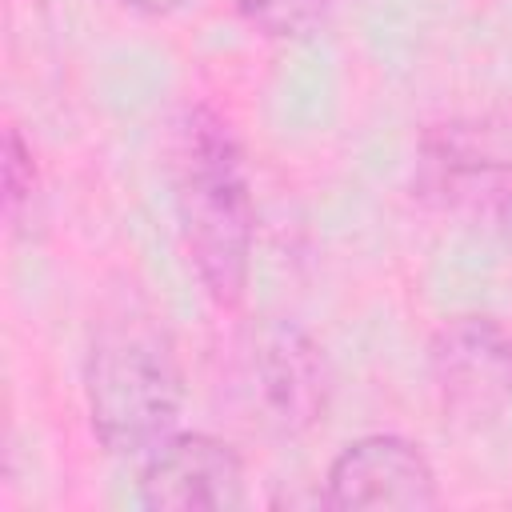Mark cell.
I'll return each mask as SVG.
<instances>
[{
    "instance_id": "cell-8",
    "label": "cell",
    "mask_w": 512,
    "mask_h": 512,
    "mask_svg": "<svg viewBox=\"0 0 512 512\" xmlns=\"http://www.w3.org/2000/svg\"><path fill=\"white\" fill-rule=\"evenodd\" d=\"M324 8H328V0H236L240 20L268 40L308 36L320 24Z\"/></svg>"
},
{
    "instance_id": "cell-1",
    "label": "cell",
    "mask_w": 512,
    "mask_h": 512,
    "mask_svg": "<svg viewBox=\"0 0 512 512\" xmlns=\"http://www.w3.org/2000/svg\"><path fill=\"white\" fill-rule=\"evenodd\" d=\"M168 180L180 244L204 296L224 312L240 308L252 276L256 204L240 140L216 108H180L168 136Z\"/></svg>"
},
{
    "instance_id": "cell-10",
    "label": "cell",
    "mask_w": 512,
    "mask_h": 512,
    "mask_svg": "<svg viewBox=\"0 0 512 512\" xmlns=\"http://www.w3.org/2000/svg\"><path fill=\"white\" fill-rule=\"evenodd\" d=\"M116 4H124L132 12H144V16H176V12L192 8L196 0H116Z\"/></svg>"
},
{
    "instance_id": "cell-6",
    "label": "cell",
    "mask_w": 512,
    "mask_h": 512,
    "mask_svg": "<svg viewBox=\"0 0 512 512\" xmlns=\"http://www.w3.org/2000/svg\"><path fill=\"white\" fill-rule=\"evenodd\" d=\"M320 504L336 512H420L440 504V480L416 440L396 432H368L332 456Z\"/></svg>"
},
{
    "instance_id": "cell-4",
    "label": "cell",
    "mask_w": 512,
    "mask_h": 512,
    "mask_svg": "<svg viewBox=\"0 0 512 512\" xmlns=\"http://www.w3.org/2000/svg\"><path fill=\"white\" fill-rule=\"evenodd\" d=\"M412 196L476 236L512 240V160L480 148V140L460 128H440L420 140Z\"/></svg>"
},
{
    "instance_id": "cell-3",
    "label": "cell",
    "mask_w": 512,
    "mask_h": 512,
    "mask_svg": "<svg viewBox=\"0 0 512 512\" xmlns=\"http://www.w3.org/2000/svg\"><path fill=\"white\" fill-rule=\"evenodd\" d=\"M236 384L252 420L276 436H300L324 420L332 392L324 348L288 320H264L244 336Z\"/></svg>"
},
{
    "instance_id": "cell-7",
    "label": "cell",
    "mask_w": 512,
    "mask_h": 512,
    "mask_svg": "<svg viewBox=\"0 0 512 512\" xmlns=\"http://www.w3.org/2000/svg\"><path fill=\"white\" fill-rule=\"evenodd\" d=\"M136 496L152 512H236L248 504L244 456L212 432H172L140 464Z\"/></svg>"
},
{
    "instance_id": "cell-5",
    "label": "cell",
    "mask_w": 512,
    "mask_h": 512,
    "mask_svg": "<svg viewBox=\"0 0 512 512\" xmlns=\"http://www.w3.org/2000/svg\"><path fill=\"white\" fill-rule=\"evenodd\" d=\"M428 372L448 420L484 428L512 408V328L496 316H452L432 332Z\"/></svg>"
},
{
    "instance_id": "cell-9",
    "label": "cell",
    "mask_w": 512,
    "mask_h": 512,
    "mask_svg": "<svg viewBox=\"0 0 512 512\" xmlns=\"http://www.w3.org/2000/svg\"><path fill=\"white\" fill-rule=\"evenodd\" d=\"M36 156L32 144L20 136V128L4 132V216L12 228L24 224V216L32 212L36 200Z\"/></svg>"
},
{
    "instance_id": "cell-2",
    "label": "cell",
    "mask_w": 512,
    "mask_h": 512,
    "mask_svg": "<svg viewBox=\"0 0 512 512\" xmlns=\"http://www.w3.org/2000/svg\"><path fill=\"white\" fill-rule=\"evenodd\" d=\"M84 404L92 436L112 456L160 448L184 408V368L176 340L144 308H120L92 332L84 360Z\"/></svg>"
}]
</instances>
